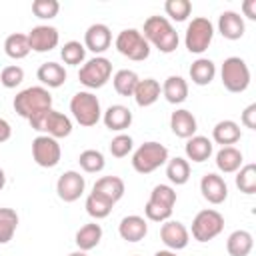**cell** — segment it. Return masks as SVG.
Masks as SVG:
<instances>
[{"mask_svg": "<svg viewBox=\"0 0 256 256\" xmlns=\"http://www.w3.org/2000/svg\"><path fill=\"white\" fill-rule=\"evenodd\" d=\"M142 36L146 38L148 44L158 48L162 54H172L180 42L178 32L174 30V26L166 16H148L144 20Z\"/></svg>", "mask_w": 256, "mask_h": 256, "instance_id": "obj_1", "label": "cell"}, {"mask_svg": "<svg viewBox=\"0 0 256 256\" xmlns=\"http://www.w3.org/2000/svg\"><path fill=\"white\" fill-rule=\"evenodd\" d=\"M12 106H14V112L18 116L30 120V118L38 116L40 112L52 108V94L44 86H30V88L20 90L14 96Z\"/></svg>", "mask_w": 256, "mask_h": 256, "instance_id": "obj_2", "label": "cell"}, {"mask_svg": "<svg viewBox=\"0 0 256 256\" xmlns=\"http://www.w3.org/2000/svg\"><path fill=\"white\" fill-rule=\"evenodd\" d=\"M168 162V148L160 142H144L132 154V168L138 174H150Z\"/></svg>", "mask_w": 256, "mask_h": 256, "instance_id": "obj_3", "label": "cell"}, {"mask_svg": "<svg viewBox=\"0 0 256 256\" xmlns=\"http://www.w3.org/2000/svg\"><path fill=\"white\" fill-rule=\"evenodd\" d=\"M70 112L74 116V120L84 126V128H90V126H96L98 120L102 118V108H100V100L88 92V90H80L72 96L70 100Z\"/></svg>", "mask_w": 256, "mask_h": 256, "instance_id": "obj_4", "label": "cell"}, {"mask_svg": "<svg viewBox=\"0 0 256 256\" xmlns=\"http://www.w3.org/2000/svg\"><path fill=\"white\" fill-rule=\"evenodd\" d=\"M28 122H30L32 130L42 132V134H46V136H52V138H56V140H58V138H66V136H70V132H72V120H70L66 114H62V112H58V110H54V108L40 112L38 116L30 118Z\"/></svg>", "mask_w": 256, "mask_h": 256, "instance_id": "obj_5", "label": "cell"}, {"mask_svg": "<svg viewBox=\"0 0 256 256\" xmlns=\"http://www.w3.org/2000/svg\"><path fill=\"white\" fill-rule=\"evenodd\" d=\"M114 46L122 56H126L128 60H134V62H142L150 56V44L146 42L142 32L136 28H124L122 32H118Z\"/></svg>", "mask_w": 256, "mask_h": 256, "instance_id": "obj_6", "label": "cell"}, {"mask_svg": "<svg viewBox=\"0 0 256 256\" xmlns=\"http://www.w3.org/2000/svg\"><path fill=\"white\" fill-rule=\"evenodd\" d=\"M220 78L228 92L238 94V92H244L250 84V68L240 56H230L222 62Z\"/></svg>", "mask_w": 256, "mask_h": 256, "instance_id": "obj_7", "label": "cell"}, {"mask_svg": "<svg viewBox=\"0 0 256 256\" xmlns=\"http://www.w3.org/2000/svg\"><path fill=\"white\" fill-rule=\"evenodd\" d=\"M110 76H112V62L104 56H94V58L86 60L78 72L80 84L86 86L88 90L102 88L110 80Z\"/></svg>", "mask_w": 256, "mask_h": 256, "instance_id": "obj_8", "label": "cell"}, {"mask_svg": "<svg viewBox=\"0 0 256 256\" xmlns=\"http://www.w3.org/2000/svg\"><path fill=\"white\" fill-rule=\"evenodd\" d=\"M212 38H214V24L204 16L192 18V22L186 26L184 44L186 50L192 54H202L204 50H208Z\"/></svg>", "mask_w": 256, "mask_h": 256, "instance_id": "obj_9", "label": "cell"}, {"mask_svg": "<svg viewBox=\"0 0 256 256\" xmlns=\"http://www.w3.org/2000/svg\"><path fill=\"white\" fill-rule=\"evenodd\" d=\"M222 230H224V216L214 208L200 210L192 220V238L198 242H208L216 238Z\"/></svg>", "mask_w": 256, "mask_h": 256, "instance_id": "obj_10", "label": "cell"}, {"mask_svg": "<svg viewBox=\"0 0 256 256\" xmlns=\"http://www.w3.org/2000/svg\"><path fill=\"white\" fill-rule=\"evenodd\" d=\"M60 156H62V148H60L56 138L40 134V136H36L32 140V158H34V162L38 166L54 168L60 162Z\"/></svg>", "mask_w": 256, "mask_h": 256, "instance_id": "obj_11", "label": "cell"}, {"mask_svg": "<svg viewBox=\"0 0 256 256\" xmlns=\"http://www.w3.org/2000/svg\"><path fill=\"white\" fill-rule=\"evenodd\" d=\"M84 188H86V180L76 170H66L64 174H60L56 182V194L64 202H76L84 194Z\"/></svg>", "mask_w": 256, "mask_h": 256, "instance_id": "obj_12", "label": "cell"}, {"mask_svg": "<svg viewBox=\"0 0 256 256\" xmlns=\"http://www.w3.org/2000/svg\"><path fill=\"white\" fill-rule=\"evenodd\" d=\"M28 44H30V50L34 52H50L58 46L60 42V34L54 26H48V24H40V26H34L28 34Z\"/></svg>", "mask_w": 256, "mask_h": 256, "instance_id": "obj_13", "label": "cell"}, {"mask_svg": "<svg viewBox=\"0 0 256 256\" xmlns=\"http://www.w3.org/2000/svg\"><path fill=\"white\" fill-rule=\"evenodd\" d=\"M160 240L164 242V246L168 250L176 252V250H182V248L188 246L190 232H188V228L182 222H178V220H166L162 224V228H160Z\"/></svg>", "mask_w": 256, "mask_h": 256, "instance_id": "obj_14", "label": "cell"}, {"mask_svg": "<svg viewBox=\"0 0 256 256\" xmlns=\"http://www.w3.org/2000/svg\"><path fill=\"white\" fill-rule=\"evenodd\" d=\"M110 44H112V32L106 24L96 22L86 28V32H84V48L86 50H90L98 56V54L106 52L110 48Z\"/></svg>", "mask_w": 256, "mask_h": 256, "instance_id": "obj_15", "label": "cell"}, {"mask_svg": "<svg viewBox=\"0 0 256 256\" xmlns=\"http://www.w3.org/2000/svg\"><path fill=\"white\" fill-rule=\"evenodd\" d=\"M200 192H202L204 200H208L210 204H222L228 198V186H226L224 178L214 174V172H208L202 176Z\"/></svg>", "mask_w": 256, "mask_h": 256, "instance_id": "obj_16", "label": "cell"}, {"mask_svg": "<svg viewBox=\"0 0 256 256\" xmlns=\"http://www.w3.org/2000/svg\"><path fill=\"white\" fill-rule=\"evenodd\" d=\"M124 190H126L124 180L118 178V176H102V178H98V180L94 182V186H92V192H94L96 196L108 200L110 204H116V202L124 196Z\"/></svg>", "mask_w": 256, "mask_h": 256, "instance_id": "obj_17", "label": "cell"}, {"mask_svg": "<svg viewBox=\"0 0 256 256\" xmlns=\"http://www.w3.org/2000/svg\"><path fill=\"white\" fill-rule=\"evenodd\" d=\"M118 234L126 242H140L148 234V222H146V218H142L138 214L124 216L118 224Z\"/></svg>", "mask_w": 256, "mask_h": 256, "instance_id": "obj_18", "label": "cell"}, {"mask_svg": "<svg viewBox=\"0 0 256 256\" xmlns=\"http://www.w3.org/2000/svg\"><path fill=\"white\" fill-rule=\"evenodd\" d=\"M244 30H246V24H244V18L234 12V10H224L220 16H218V32L226 38V40H240L244 36Z\"/></svg>", "mask_w": 256, "mask_h": 256, "instance_id": "obj_19", "label": "cell"}, {"mask_svg": "<svg viewBox=\"0 0 256 256\" xmlns=\"http://www.w3.org/2000/svg\"><path fill=\"white\" fill-rule=\"evenodd\" d=\"M102 122L108 130L122 132L132 124V112L124 104H112L106 108V112H102Z\"/></svg>", "mask_w": 256, "mask_h": 256, "instance_id": "obj_20", "label": "cell"}, {"mask_svg": "<svg viewBox=\"0 0 256 256\" xmlns=\"http://www.w3.org/2000/svg\"><path fill=\"white\" fill-rule=\"evenodd\" d=\"M170 128H172V132L178 136V138H192L194 134H196V130H198V122H196V118H194V114L190 112V110H186V108H178V110H174L172 112V116H170Z\"/></svg>", "mask_w": 256, "mask_h": 256, "instance_id": "obj_21", "label": "cell"}, {"mask_svg": "<svg viewBox=\"0 0 256 256\" xmlns=\"http://www.w3.org/2000/svg\"><path fill=\"white\" fill-rule=\"evenodd\" d=\"M160 92H162V86L158 80L144 78V80H138V86H136L132 98L136 100V104L140 108H146V106H152L160 98Z\"/></svg>", "mask_w": 256, "mask_h": 256, "instance_id": "obj_22", "label": "cell"}, {"mask_svg": "<svg viewBox=\"0 0 256 256\" xmlns=\"http://www.w3.org/2000/svg\"><path fill=\"white\" fill-rule=\"evenodd\" d=\"M212 150H214V144L210 138L206 136H192L186 140V146H184V152H186V158L192 160V162H206L210 156H212Z\"/></svg>", "mask_w": 256, "mask_h": 256, "instance_id": "obj_23", "label": "cell"}, {"mask_svg": "<svg viewBox=\"0 0 256 256\" xmlns=\"http://www.w3.org/2000/svg\"><path fill=\"white\" fill-rule=\"evenodd\" d=\"M36 76H38V80L44 86H48V88H60L66 82V76L68 74H66V70H64L62 64H58V62H44V64H40Z\"/></svg>", "mask_w": 256, "mask_h": 256, "instance_id": "obj_24", "label": "cell"}, {"mask_svg": "<svg viewBox=\"0 0 256 256\" xmlns=\"http://www.w3.org/2000/svg\"><path fill=\"white\" fill-rule=\"evenodd\" d=\"M242 152L234 146H222L218 152H216V168L224 174H232V172H238L240 166H242Z\"/></svg>", "mask_w": 256, "mask_h": 256, "instance_id": "obj_25", "label": "cell"}, {"mask_svg": "<svg viewBox=\"0 0 256 256\" xmlns=\"http://www.w3.org/2000/svg\"><path fill=\"white\" fill-rule=\"evenodd\" d=\"M162 94L170 104H182L188 98V82L182 76H168L162 84Z\"/></svg>", "mask_w": 256, "mask_h": 256, "instance_id": "obj_26", "label": "cell"}, {"mask_svg": "<svg viewBox=\"0 0 256 256\" xmlns=\"http://www.w3.org/2000/svg\"><path fill=\"white\" fill-rule=\"evenodd\" d=\"M242 132H240V126L234 122V120H220L214 128H212V140L216 144H222V146H232L240 140Z\"/></svg>", "mask_w": 256, "mask_h": 256, "instance_id": "obj_27", "label": "cell"}, {"mask_svg": "<svg viewBox=\"0 0 256 256\" xmlns=\"http://www.w3.org/2000/svg\"><path fill=\"white\" fill-rule=\"evenodd\" d=\"M100 240H102V226L96 224V222L84 224V226L76 232V238H74L78 250H82V252H88V250L96 248V246L100 244Z\"/></svg>", "mask_w": 256, "mask_h": 256, "instance_id": "obj_28", "label": "cell"}, {"mask_svg": "<svg viewBox=\"0 0 256 256\" xmlns=\"http://www.w3.org/2000/svg\"><path fill=\"white\" fill-rule=\"evenodd\" d=\"M254 238L248 230H234L226 240V250L230 256H248L252 252Z\"/></svg>", "mask_w": 256, "mask_h": 256, "instance_id": "obj_29", "label": "cell"}, {"mask_svg": "<svg viewBox=\"0 0 256 256\" xmlns=\"http://www.w3.org/2000/svg\"><path fill=\"white\" fill-rule=\"evenodd\" d=\"M216 76V64L210 58H198L190 66V80L196 86H208Z\"/></svg>", "mask_w": 256, "mask_h": 256, "instance_id": "obj_30", "label": "cell"}, {"mask_svg": "<svg viewBox=\"0 0 256 256\" xmlns=\"http://www.w3.org/2000/svg\"><path fill=\"white\" fill-rule=\"evenodd\" d=\"M4 52L8 58L12 60H22L30 54V44H28V36L26 34H20V32H14L10 36H6L4 40Z\"/></svg>", "mask_w": 256, "mask_h": 256, "instance_id": "obj_31", "label": "cell"}, {"mask_svg": "<svg viewBox=\"0 0 256 256\" xmlns=\"http://www.w3.org/2000/svg\"><path fill=\"white\" fill-rule=\"evenodd\" d=\"M166 176L176 186L186 184L188 178H190V164H188V160L186 158H180V156L168 158V162H166Z\"/></svg>", "mask_w": 256, "mask_h": 256, "instance_id": "obj_32", "label": "cell"}, {"mask_svg": "<svg viewBox=\"0 0 256 256\" xmlns=\"http://www.w3.org/2000/svg\"><path fill=\"white\" fill-rule=\"evenodd\" d=\"M138 74L134 70H128V68H122L114 74L112 78V84H114V90L120 94V96H132L136 86H138Z\"/></svg>", "mask_w": 256, "mask_h": 256, "instance_id": "obj_33", "label": "cell"}, {"mask_svg": "<svg viewBox=\"0 0 256 256\" xmlns=\"http://www.w3.org/2000/svg\"><path fill=\"white\" fill-rule=\"evenodd\" d=\"M18 228V214L12 208H0V244H8Z\"/></svg>", "mask_w": 256, "mask_h": 256, "instance_id": "obj_34", "label": "cell"}, {"mask_svg": "<svg viewBox=\"0 0 256 256\" xmlns=\"http://www.w3.org/2000/svg\"><path fill=\"white\" fill-rule=\"evenodd\" d=\"M78 164H80V168L84 170V172H88V174H96V172H100L102 168H104V164H106V160H104V154L100 152V150H84V152H80V156H78Z\"/></svg>", "mask_w": 256, "mask_h": 256, "instance_id": "obj_35", "label": "cell"}, {"mask_svg": "<svg viewBox=\"0 0 256 256\" xmlns=\"http://www.w3.org/2000/svg\"><path fill=\"white\" fill-rule=\"evenodd\" d=\"M236 186L244 194H254L256 192V164L240 166V170L236 174Z\"/></svg>", "mask_w": 256, "mask_h": 256, "instance_id": "obj_36", "label": "cell"}, {"mask_svg": "<svg viewBox=\"0 0 256 256\" xmlns=\"http://www.w3.org/2000/svg\"><path fill=\"white\" fill-rule=\"evenodd\" d=\"M112 206H114V204H110L108 200L96 196L94 192H90L88 198H86V202H84L86 212H88L94 220H102V218H106V216L112 212Z\"/></svg>", "mask_w": 256, "mask_h": 256, "instance_id": "obj_37", "label": "cell"}, {"mask_svg": "<svg viewBox=\"0 0 256 256\" xmlns=\"http://www.w3.org/2000/svg\"><path fill=\"white\" fill-rule=\"evenodd\" d=\"M60 56H62L64 64L78 66V64H82L84 58H86V48H84V44H80L78 40H70V42H66V44L62 46Z\"/></svg>", "mask_w": 256, "mask_h": 256, "instance_id": "obj_38", "label": "cell"}, {"mask_svg": "<svg viewBox=\"0 0 256 256\" xmlns=\"http://www.w3.org/2000/svg\"><path fill=\"white\" fill-rule=\"evenodd\" d=\"M164 12L176 20V22H184L190 12H192V4L188 0H166L164 2Z\"/></svg>", "mask_w": 256, "mask_h": 256, "instance_id": "obj_39", "label": "cell"}, {"mask_svg": "<svg viewBox=\"0 0 256 256\" xmlns=\"http://www.w3.org/2000/svg\"><path fill=\"white\" fill-rule=\"evenodd\" d=\"M150 200L156 202V204H162L166 208H174V204H176V190L172 186H168V184H158V186L152 188Z\"/></svg>", "mask_w": 256, "mask_h": 256, "instance_id": "obj_40", "label": "cell"}, {"mask_svg": "<svg viewBox=\"0 0 256 256\" xmlns=\"http://www.w3.org/2000/svg\"><path fill=\"white\" fill-rule=\"evenodd\" d=\"M110 154L114 156V158H124V156H128L130 152H132V148H134V140H132V136H128V134H116L114 138H112V142H110Z\"/></svg>", "mask_w": 256, "mask_h": 256, "instance_id": "obj_41", "label": "cell"}, {"mask_svg": "<svg viewBox=\"0 0 256 256\" xmlns=\"http://www.w3.org/2000/svg\"><path fill=\"white\" fill-rule=\"evenodd\" d=\"M58 10H60L58 0H34V2H32V12H34V16L40 18V20H50V18H54V16L58 14Z\"/></svg>", "mask_w": 256, "mask_h": 256, "instance_id": "obj_42", "label": "cell"}, {"mask_svg": "<svg viewBox=\"0 0 256 256\" xmlns=\"http://www.w3.org/2000/svg\"><path fill=\"white\" fill-rule=\"evenodd\" d=\"M22 80H24V70H22L20 66H16V64L6 66V68L0 72V84H2L4 88H16V86L22 84Z\"/></svg>", "mask_w": 256, "mask_h": 256, "instance_id": "obj_43", "label": "cell"}, {"mask_svg": "<svg viewBox=\"0 0 256 256\" xmlns=\"http://www.w3.org/2000/svg\"><path fill=\"white\" fill-rule=\"evenodd\" d=\"M144 214H146V218L152 220V222H166V220L172 216V208H166V206H162V204H156V202L148 200L146 206H144Z\"/></svg>", "mask_w": 256, "mask_h": 256, "instance_id": "obj_44", "label": "cell"}, {"mask_svg": "<svg viewBox=\"0 0 256 256\" xmlns=\"http://www.w3.org/2000/svg\"><path fill=\"white\" fill-rule=\"evenodd\" d=\"M242 124L250 130H256V104H250L242 112Z\"/></svg>", "mask_w": 256, "mask_h": 256, "instance_id": "obj_45", "label": "cell"}, {"mask_svg": "<svg viewBox=\"0 0 256 256\" xmlns=\"http://www.w3.org/2000/svg\"><path fill=\"white\" fill-rule=\"evenodd\" d=\"M242 12L248 20H256V0H246L242 4Z\"/></svg>", "mask_w": 256, "mask_h": 256, "instance_id": "obj_46", "label": "cell"}, {"mask_svg": "<svg viewBox=\"0 0 256 256\" xmlns=\"http://www.w3.org/2000/svg\"><path fill=\"white\" fill-rule=\"evenodd\" d=\"M10 136H12V126L8 124V120L0 118V144L10 140Z\"/></svg>", "mask_w": 256, "mask_h": 256, "instance_id": "obj_47", "label": "cell"}, {"mask_svg": "<svg viewBox=\"0 0 256 256\" xmlns=\"http://www.w3.org/2000/svg\"><path fill=\"white\" fill-rule=\"evenodd\" d=\"M154 256H176V252H172V250H158Z\"/></svg>", "mask_w": 256, "mask_h": 256, "instance_id": "obj_48", "label": "cell"}, {"mask_svg": "<svg viewBox=\"0 0 256 256\" xmlns=\"http://www.w3.org/2000/svg\"><path fill=\"white\" fill-rule=\"evenodd\" d=\"M6 186V174H4V170L0 168V190Z\"/></svg>", "mask_w": 256, "mask_h": 256, "instance_id": "obj_49", "label": "cell"}, {"mask_svg": "<svg viewBox=\"0 0 256 256\" xmlns=\"http://www.w3.org/2000/svg\"><path fill=\"white\" fill-rule=\"evenodd\" d=\"M68 256H88L86 252H82V250H76V252H70Z\"/></svg>", "mask_w": 256, "mask_h": 256, "instance_id": "obj_50", "label": "cell"}]
</instances>
